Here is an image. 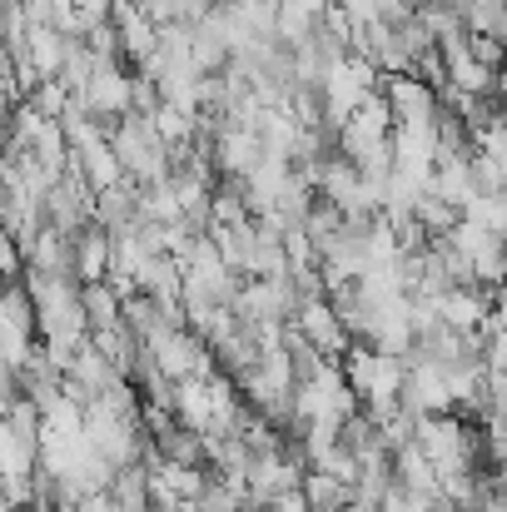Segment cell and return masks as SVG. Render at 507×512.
<instances>
[{
    "mask_svg": "<svg viewBox=\"0 0 507 512\" xmlns=\"http://www.w3.org/2000/svg\"><path fill=\"white\" fill-rule=\"evenodd\" d=\"M20 284L30 289V304H35V334L45 343H90V324H85V284L80 279H65V274H40V269H25Z\"/></svg>",
    "mask_w": 507,
    "mask_h": 512,
    "instance_id": "cell-1",
    "label": "cell"
},
{
    "mask_svg": "<svg viewBox=\"0 0 507 512\" xmlns=\"http://www.w3.org/2000/svg\"><path fill=\"white\" fill-rule=\"evenodd\" d=\"M338 368H343V383L353 388L358 408H368V413H383V408H393L403 398L408 358H398V353H383L373 343H348Z\"/></svg>",
    "mask_w": 507,
    "mask_h": 512,
    "instance_id": "cell-2",
    "label": "cell"
},
{
    "mask_svg": "<svg viewBox=\"0 0 507 512\" xmlns=\"http://www.w3.org/2000/svg\"><path fill=\"white\" fill-rule=\"evenodd\" d=\"M110 145H115L120 165H125V174H130L135 184L169 179V155H174V150L160 140V130H155V120H150V115L130 110V115L110 130Z\"/></svg>",
    "mask_w": 507,
    "mask_h": 512,
    "instance_id": "cell-3",
    "label": "cell"
},
{
    "mask_svg": "<svg viewBox=\"0 0 507 512\" xmlns=\"http://www.w3.org/2000/svg\"><path fill=\"white\" fill-rule=\"evenodd\" d=\"M140 343L150 348V358L160 363V373L174 378V383H179V378H209V373L219 368V363H214V348L199 339L194 329H169L165 324V329H155L150 339H140Z\"/></svg>",
    "mask_w": 507,
    "mask_h": 512,
    "instance_id": "cell-4",
    "label": "cell"
},
{
    "mask_svg": "<svg viewBox=\"0 0 507 512\" xmlns=\"http://www.w3.org/2000/svg\"><path fill=\"white\" fill-rule=\"evenodd\" d=\"M95 120H105L110 130L135 110V75L125 70V60H95V70H90V80H85V90L75 95Z\"/></svg>",
    "mask_w": 507,
    "mask_h": 512,
    "instance_id": "cell-5",
    "label": "cell"
},
{
    "mask_svg": "<svg viewBox=\"0 0 507 512\" xmlns=\"http://www.w3.org/2000/svg\"><path fill=\"white\" fill-rule=\"evenodd\" d=\"M264 160V140L254 125L244 120H219L214 135H209V165L219 179H249Z\"/></svg>",
    "mask_w": 507,
    "mask_h": 512,
    "instance_id": "cell-6",
    "label": "cell"
},
{
    "mask_svg": "<svg viewBox=\"0 0 507 512\" xmlns=\"http://www.w3.org/2000/svg\"><path fill=\"white\" fill-rule=\"evenodd\" d=\"M443 239H448L453 249H463V259H468V269H473V284H478V289H498V284L507 279V239L503 234H488V229H478V224L458 219Z\"/></svg>",
    "mask_w": 507,
    "mask_h": 512,
    "instance_id": "cell-7",
    "label": "cell"
},
{
    "mask_svg": "<svg viewBox=\"0 0 507 512\" xmlns=\"http://www.w3.org/2000/svg\"><path fill=\"white\" fill-rule=\"evenodd\" d=\"M413 418L418 413H448L453 408V383H448V368L423 358V353H408V378H403V398H398Z\"/></svg>",
    "mask_w": 507,
    "mask_h": 512,
    "instance_id": "cell-8",
    "label": "cell"
},
{
    "mask_svg": "<svg viewBox=\"0 0 507 512\" xmlns=\"http://www.w3.org/2000/svg\"><path fill=\"white\" fill-rule=\"evenodd\" d=\"M299 339H309L319 353H329V358H343L348 353V329H343V319H338L334 299L329 294H314V299H304L299 309H294V324H289Z\"/></svg>",
    "mask_w": 507,
    "mask_h": 512,
    "instance_id": "cell-9",
    "label": "cell"
},
{
    "mask_svg": "<svg viewBox=\"0 0 507 512\" xmlns=\"http://www.w3.org/2000/svg\"><path fill=\"white\" fill-rule=\"evenodd\" d=\"M383 100L393 110V125H408V120H438L443 100L428 80L418 75H383Z\"/></svg>",
    "mask_w": 507,
    "mask_h": 512,
    "instance_id": "cell-10",
    "label": "cell"
},
{
    "mask_svg": "<svg viewBox=\"0 0 507 512\" xmlns=\"http://www.w3.org/2000/svg\"><path fill=\"white\" fill-rule=\"evenodd\" d=\"M110 20H115V30H120V50H125V60H135V70H140V65L155 55L160 25L145 15V5H140V0H115Z\"/></svg>",
    "mask_w": 507,
    "mask_h": 512,
    "instance_id": "cell-11",
    "label": "cell"
},
{
    "mask_svg": "<svg viewBox=\"0 0 507 512\" xmlns=\"http://www.w3.org/2000/svg\"><path fill=\"white\" fill-rule=\"evenodd\" d=\"M25 269L75 279V234H65V229H55V224H40V234L25 244Z\"/></svg>",
    "mask_w": 507,
    "mask_h": 512,
    "instance_id": "cell-12",
    "label": "cell"
},
{
    "mask_svg": "<svg viewBox=\"0 0 507 512\" xmlns=\"http://www.w3.org/2000/svg\"><path fill=\"white\" fill-rule=\"evenodd\" d=\"M60 393H65V373H60V368L45 358V348L35 343V348H30V358L20 363V398H30V403L45 413Z\"/></svg>",
    "mask_w": 507,
    "mask_h": 512,
    "instance_id": "cell-13",
    "label": "cell"
},
{
    "mask_svg": "<svg viewBox=\"0 0 507 512\" xmlns=\"http://www.w3.org/2000/svg\"><path fill=\"white\" fill-rule=\"evenodd\" d=\"M70 165L80 170V179L100 194V189H115L120 179H125V165H120V155H115V145L110 140H100V145H85V150H70Z\"/></svg>",
    "mask_w": 507,
    "mask_h": 512,
    "instance_id": "cell-14",
    "label": "cell"
},
{
    "mask_svg": "<svg viewBox=\"0 0 507 512\" xmlns=\"http://www.w3.org/2000/svg\"><path fill=\"white\" fill-rule=\"evenodd\" d=\"M105 274H110V229L90 219V224L75 234V279H80V284H95V279H105Z\"/></svg>",
    "mask_w": 507,
    "mask_h": 512,
    "instance_id": "cell-15",
    "label": "cell"
},
{
    "mask_svg": "<svg viewBox=\"0 0 507 512\" xmlns=\"http://www.w3.org/2000/svg\"><path fill=\"white\" fill-rule=\"evenodd\" d=\"M393 483L408 488V493H418V498H433V503H438V468L428 463V453H423L418 443H403V448L393 453Z\"/></svg>",
    "mask_w": 507,
    "mask_h": 512,
    "instance_id": "cell-16",
    "label": "cell"
},
{
    "mask_svg": "<svg viewBox=\"0 0 507 512\" xmlns=\"http://www.w3.org/2000/svg\"><path fill=\"white\" fill-rule=\"evenodd\" d=\"M428 189L438 194V199H448L458 214H463V204L478 194L473 189V155H458V160H438L433 165V179H428Z\"/></svg>",
    "mask_w": 507,
    "mask_h": 512,
    "instance_id": "cell-17",
    "label": "cell"
},
{
    "mask_svg": "<svg viewBox=\"0 0 507 512\" xmlns=\"http://www.w3.org/2000/svg\"><path fill=\"white\" fill-rule=\"evenodd\" d=\"M135 214H140V184H135L130 174H125L115 189H100V194H95V224H105L110 234L125 229Z\"/></svg>",
    "mask_w": 507,
    "mask_h": 512,
    "instance_id": "cell-18",
    "label": "cell"
},
{
    "mask_svg": "<svg viewBox=\"0 0 507 512\" xmlns=\"http://www.w3.org/2000/svg\"><path fill=\"white\" fill-rule=\"evenodd\" d=\"M299 493H304V503H309L314 512H338V508L353 503V483H343V478L324 473V468H304Z\"/></svg>",
    "mask_w": 507,
    "mask_h": 512,
    "instance_id": "cell-19",
    "label": "cell"
},
{
    "mask_svg": "<svg viewBox=\"0 0 507 512\" xmlns=\"http://www.w3.org/2000/svg\"><path fill=\"white\" fill-rule=\"evenodd\" d=\"M463 219L507 239V189H478V194L463 204Z\"/></svg>",
    "mask_w": 507,
    "mask_h": 512,
    "instance_id": "cell-20",
    "label": "cell"
},
{
    "mask_svg": "<svg viewBox=\"0 0 507 512\" xmlns=\"http://www.w3.org/2000/svg\"><path fill=\"white\" fill-rule=\"evenodd\" d=\"M85 324H90V334H95V329L120 324V289H115L110 279L85 284Z\"/></svg>",
    "mask_w": 507,
    "mask_h": 512,
    "instance_id": "cell-21",
    "label": "cell"
},
{
    "mask_svg": "<svg viewBox=\"0 0 507 512\" xmlns=\"http://www.w3.org/2000/svg\"><path fill=\"white\" fill-rule=\"evenodd\" d=\"M120 319H125V324H130V329H135L140 339H150L155 329H165V324H169L165 309H160V304H155L150 294H140V289L120 299ZM169 329H174V324H169Z\"/></svg>",
    "mask_w": 507,
    "mask_h": 512,
    "instance_id": "cell-22",
    "label": "cell"
},
{
    "mask_svg": "<svg viewBox=\"0 0 507 512\" xmlns=\"http://www.w3.org/2000/svg\"><path fill=\"white\" fill-rule=\"evenodd\" d=\"M413 219H418V224L428 229V239H443V234H448V229H453V224H458L463 214H458V209H453L448 199H438L433 189H423V194L413 199Z\"/></svg>",
    "mask_w": 507,
    "mask_h": 512,
    "instance_id": "cell-23",
    "label": "cell"
},
{
    "mask_svg": "<svg viewBox=\"0 0 507 512\" xmlns=\"http://www.w3.org/2000/svg\"><path fill=\"white\" fill-rule=\"evenodd\" d=\"M140 5L155 25H194L199 15H209L214 0H140Z\"/></svg>",
    "mask_w": 507,
    "mask_h": 512,
    "instance_id": "cell-24",
    "label": "cell"
},
{
    "mask_svg": "<svg viewBox=\"0 0 507 512\" xmlns=\"http://www.w3.org/2000/svg\"><path fill=\"white\" fill-rule=\"evenodd\" d=\"M70 100H75V95L65 90V80H60V75H55V80H40V85L25 95V105H30V110H40L45 120H60Z\"/></svg>",
    "mask_w": 507,
    "mask_h": 512,
    "instance_id": "cell-25",
    "label": "cell"
},
{
    "mask_svg": "<svg viewBox=\"0 0 507 512\" xmlns=\"http://www.w3.org/2000/svg\"><path fill=\"white\" fill-rule=\"evenodd\" d=\"M468 50L488 65V70H503L507 65V40H498V35H483V30H468Z\"/></svg>",
    "mask_w": 507,
    "mask_h": 512,
    "instance_id": "cell-26",
    "label": "cell"
},
{
    "mask_svg": "<svg viewBox=\"0 0 507 512\" xmlns=\"http://www.w3.org/2000/svg\"><path fill=\"white\" fill-rule=\"evenodd\" d=\"M378 512H433V498H418V493H408V488H388L383 493V503H378Z\"/></svg>",
    "mask_w": 507,
    "mask_h": 512,
    "instance_id": "cell-27",
    "label": "cell"
},
{
    "mask_svg": "<svg viewBox=\"0 0 507 512\" xmlns=\"http://www.w3.org/2000/svg\"><path fill=\"white\" fill-rule=\"evenodd\" d=\"M483 368L488 373H507V329H488L483 334Z\"/></svg>",
    "mask_w": 507,
    "mask_h": 512,
    "instance_id": "cell-28",
    "label": "cell"
},
{
    "mask_svg": "<svg viewBox=\"0 0 507 512\" xmlns=\"http://www.w3.org/2000/svg\"><path fill=\"white\" fill-rule=\"evenodd\" d=\"M488 309H493V324L488 329H507V279L498 289H488Z\"/></svg>",
    "mask_w": 507,
    "mask_h": 512,
    "instance_id": "cell-29",
    "label": "cell"
},
{
    "mask_svg": "<svg viewBox=\"0 0 507 512\" xmlns=\"http://www.w3.org/2000/svg\"><path fill=\"white\" fill-rule=\"evenodd\" d=\"M264 512H314V508L304 503V493H299V488H289V493H279V498H274Z\"/></svg>",
    "mask_w": 507,
    "mask_h": 512,
    "instance_id": "cell-30",
    "label": "cell"
},
{
    "mask_svg": "<svg viewBox=\"0 0 507 512\" xmlns=\"http://www.w3.org/2000/svg\"><path fill=\"white\" fill-rule=\"evenodd\" d=\"M493 100H498V110L507 115V65L498 70V80H493Z\"/></svg>",
    "mask_w": 507,
    "mask_h": 512,
    "instance_id": "cell-31",
    "label": "cell"
},
{
    "mask_svg": "<svg viewBox=\"0 0 507 512\" xmlns=\"http://www.w3.org/2000/svg\"><path fill=\"white\" fill-rule=\"evenodd\" d=\"M219 5H234V0H219Z\"/></svg>",
    "mask_w": 507,
    "mask_h": 512,
    "instance_id": "cell-32",
    "label": "cell"
},
{
    "mask_svg": "<svg viewBox=\"0 0 507 512\" xmlns=\"http://www.w3.org/2000/svg\"><path fill=\"white\" fill-rule=\"evenodd\" d=\"M254 512H264V508H254Z\"/></svg>",
    "mask_w": 507,
    "mask_h": 512,
    "instance_id": "cell-33",
    "label": "cell"
}]
</instances>
